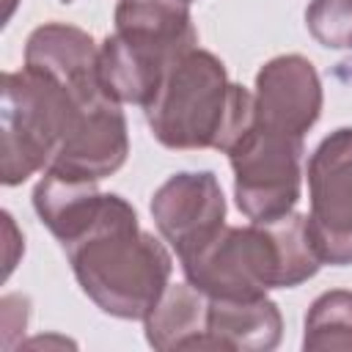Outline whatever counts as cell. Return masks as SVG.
Here are the masks:
<instances>
[{
	"label": "cell",
	"mask_w": 352,
	"mask_h": 352,
	"mask_svg": "<svg viewBox=\"0 0 352 352\" xmlns=\"http://www.w3.org/2000/svg\"><path fill=\"white\" fill-rule=\"evenodd\" d=\"M25 69L50 77L82 99L107 94L99 80V50L94 38L72 25L50 22L33 30L25 47Z\"/></svg>",
	"instance_id": "obj_11"
},
{
	"label": "cell",
	"mask_w": 352,
	"mask_h": 352,
	"mask_svg": "<svg viewBox=\"0 0 352 352\" xmlns=\"http://www.w3.org/2000/svg\"><path fill=\"white\" fill-rule=\"evenodd\" d=\"M308 234L322 261L352 264V129H336L308 162Z\"/></svg>",
	"instance_id": "obj_6"
},
{
	"label": "cell",
	"mask_w": 352,
	"mask_h": 352,
	"mask_svg": "<svg viewBox=\"0 0 352 352\" xmlns=\"http://www.w3.org/2000/svg\"><path fill=\"white\" fill-rule=\"evenodd\" d=\"M3 19H11V14H14V8H16V0H3Z\"/></svg>",
	"instance_id": "obj_19"
},
{
	"label": "cell",
	"mask_w": 352,
	"mask_h": 352,
	"mask_svg": "<svg viewBox=\"0 0 352 352\" xmlns=\"http://www.w3.org/2000/svg\"><path fill=\"white\" fill-rule=\"evenodd\" d=\"M63 3H72V0H63Z\"/></svg>",
	"instance_id": "obj_20"
},
{
	"label": "cell",
	"mask_w": 352,
	"mask_h": 352,
	"mask_svg": "<svg viewBox=\"0 0 352 352\" xmlns=\"http://www.w3.org/2000/svg\"><path fill=\"white\" fill-rule=\"evenodd\" d=\"M66 253L82 292L121 319H146L168 286V250L140 231L135 209L118 195L102 198L99 214Z\"/></svg>",
	"instance_id": "obj_2"
},
{
	"label": "cell",
	"mask_w": 352,
	"mask_h": 352,
	"mask_svg": "<svg viewBox=\"0 0 352 352\" xmlns=\"http://www.w3.org/2000/svg\"><path fill=\"white\" fill-rule=\"evenodd\" d=\"M209 338L214 349H272L280 338V314L264 294L248 300L212 297Z\"/></svg>",
	"instance_id": "obj_14"
},
{
	"label": "cell",
	"mask_w": 352,
	"mask_h": 352,
	"mask_svg": "<svg viewBox=\"0 0 352 352\" xmlns=\"http://www.w3.org/2000/svg\"><path fill=\"white\" fill-rule=\"evenodd\" d=\"M77 96L30 69L3 74V182L19 184L50 168Z\"/></svg>",
	"instance_id": "obj_4"
},
{
	"label": "cell",
	"mask_w": 352,
	"mask_h": 352,
	"mask_svg": "<svg viewBox=\"0 0 352 352\" xmlns=\"http://www.w3.org/2000/svg\"><path fill=\"white\" fill-rule=\"evenodd\" d=\"M300 135L270 129L258 121L228 151L236 204L250 220H275L294 209L300 198Z\"/></svg>",
	"instance_id": "obj_5"
},
{
	"label": "cell",
	"mask_w": 352,
	"mask_h": 352,
	"mask_svg": "<svg viewBox=\"0 0 352 352\" xmlns=\"http://www.w3.org/2000/svg\"><path fill=\"white\" fill-rule=\"evenodd\" d=\"M212 297L192 283L165 286L146 314V338L154 349H214L209 338Z\"/></svg>",
	"instance_id": "obj_12"
},
{
	"label": "cell",
	"mask_w": 352,
	"mask_h": 352,
	"mask_svg": "<svg viewBox=\"0 0 352 352\" xmlns=\"http://www.w3.org/2000/svg\"><path fill=\"white\" fill-rule=\"evenodd\" d=\"M253 102L258 124L302 138L319 118L322 85L305 58L280 55L258 72Z\"/></svg>",
	"instance_id": "obj_10"
},
{
	"label": "cell",
	"mask_w": 352,
	"mask_h": 352,
	"mask_svg": "<svg viewBox=\"0 0 352 352\" xmlns=\"http://www.w3.org/2000/svg\"><path fill=\"white\" fill-rule=\"evenodd\" d=\"M102 192L96 190V179L74 176L58 168H47L33 192V206L41 223L60 239V245H72L99 214Z\"/></svg>",
	"instance_id": "obj_13"
},
{
	"label": "cell",
	"mask_w": 352,
	"mask_h": 352,
	"mask_svg": "<svg viewBox=\"0 0 352 352\" xmlns=\"http://www.w3.org/2000/svg\"><path fill=\"white\" fill-rule=\"evenodd\" d=\"M6 217V275L14 270V261H16V256H14V250L16 248H22V236L16 234V226H14V220H11V214H3Z\"/></svg>",
	"instance_id": "obj_18"
},
{
	"label": "cell",
	"mask_w": 352,
	"mask_h": 352,
	"mask_svg": "<svg viewBox=\"0 0 352 352\" xmlns=\"http://www.w3.org/2000/svg\"><path fill=\"white\" fill-rule=\"evenodd\" d=\"M151 214L160 234L176 248L182 258L223 226V190L209 170L176 173L154 192Z\"/></svg>",
	"instance_id": "obj_9"
},
{
	"label": "cell",
	"mask_w": 352,
	"mask_h": 352,
	"mask_svg": "<svg viewBox=\"0 0 352 352\" xmlns=\"http://www.w3.org/2000/svg\"><path fill=\"white\" fill-rule=\"evenodd\" d=\"M314 38L333 50H352V0H314L305 11Z\"/></svg>",
	"instance_id": "obj_17"
},
{
	"label": "cell",
	"mask_w": 352,
	"mask_h": 352,
	"mask_svg": "<svg viewBox=\"0 0 352 352\" xmlns=\"http://www.w3.org/2000/svg\"><path fill=\"white\" fill-rule=\"evenodd\" d=\"M116 30H138L173 41H198L187 0H118Z\"/></svg>",
	"instance_id": "obj_15"
},
{
	"label": "cell",
	"mask_w": 352,
	"mask_h": 352,
	"mask_svg": "<svg viewBox=\"0 0 352 352\" xmlns=\"http://www.w3.org/2000/svg\"><path fill=\"white\" fill-rule=\"evenodd\" d=\"M187 3H190V0H187Z\"/></svg>",
	"instance_id": "obj_21"
},
{
	"label": "cell",
	"mask_w": 352,
	"mask_h": 352,
	"mask_svg": "<svg viewBox=\"0 0 352 352\" xmlns=\"http://www.w3.org/2000/svg\"><path fill=\"white\" fill-rule=\"evenodd\" d=\"M302 346L352 352V292H327L311 305Z\"/></svg>",
	"instance_id": "obj_16"
},
{
	"label": "cell",
	"mask_w": 352,
	"mask_h": 352,
	"mask_svg": "<svg viewBox=\"0 0 352 352\" xmlns=\"http://www.w3.org/2000/svg\"><path fill=\"white\" fill-rule=\"evenodd\" d=\"M322 258L308 234V217L283 214L250 220L245 228L220 226L206 242L182 256L184 275L209 297L248 300L267 289L297 286L319 270Z\"/></svg>",
	"instance_id": "obj_1"
},
{
	"label": "cell",
	"mask_w": 352,
	"mask_h": 352,
	"mask_svg": "<svg viewBox=\"0 0 352 352\" xmlns=\"http://www.w3.org/2000/svg\"><path fill=\"white\" fill-rule=\"evenodd\" d=\"M195 44L138 30H116L99 50V80L116 102L148 104L165 69Z\"/></svg>",
	"instance_id": "obj_8"
},
{
	"label": "cell",
	"mask_w": 352,
	"mask_h": 352,
	"mask_svg": "<svg viewBox=\"0 0 352 352\" xmlns=\"http://www.w3.org/2000/svg\"><path fill=\"white\" fill-rule=\"evenodd\" d=\"M146 116L154 138L170 148L228 154L256 124V102L242 85L228 82L214 55L192 47L165 69Z\"/></svg>",
	"instance_id": "obj_3"
},
{
	"label": "cell",
	"mask_w": 352,
	"mask_h": 352,
	"mask_svg": "<svg viewBox=\"0 0 352 352\" xmlns=\"http://www.w3.org/2000/svg\"><path fill=\"white\" fill-rule=\"evenodd\" d=\"M126 148V124L118 102L107 94L85 99L77 96L69 126L50 168L85 179H102L121 168Z\"/></svg>",
	"instance_id": "obj_7"
}]
</instances>
